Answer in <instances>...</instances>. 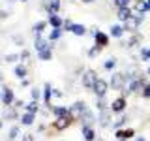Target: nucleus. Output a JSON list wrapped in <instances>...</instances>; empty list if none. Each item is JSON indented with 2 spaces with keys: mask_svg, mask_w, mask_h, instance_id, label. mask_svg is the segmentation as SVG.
I'll list each match as a JSON object with an SVG mask.
<instances>
[{
  "mask_svg": "<svg viewBox=\"0 0 150 141\" xmlns=\"http://www.w3.org/2000/svg\"><path fill=\"white\" fill-rule=\"evenodd\" d=\"M141 41H143V36L135 32V34L131 36L128 41H126V47H135V45H141Z\"/></svg>",
  "mask_w": 150,
  "mask_h": 141,
  "instance_id": "obj_17",
  "label": "nucleus"
},
{
  "mask_svg": "<svg viewBox=\"0 0 150 141\" xmlns=\"http://www.w3.org/2000/svg\"><path fill=\"white\" fill-rule=\"evenodd\" d=\"M51 96H53V87H51L49 83H45V87H43V100H45V103L51 102Z\"/></svg>",
  "mask_w": 150,
  "mask_h": 141,
  "instance_id": "obj_22",
  "label": "nucleus"
},
{
  "mask_svg": "<svg viewBox=\"0 0 150 141\" xmlns=\"http://www.w3.org/2000/svg\"><path fill=\"white\" fill-rule=\"evenodd\" d=\"M38 53H40V60H51V56H53L51 47H47V49H43V51H38Z\"/></svg>",
  "mask_w": 150,
  "mask_h": 141,
  "instance_id": "obj_26",
  "label": "nucleus"
},
{
  "mask_svg": "<svg viewBox=\"0 0 150 141\" xmlns=\"http://www.w3.org/2000/svg\"><path fill=\"white\" fill-rule=\"evenodd\" d=\"M115 66H116V58H109V60L103 62V68H105V70H112Z\"/></svg>",
  "mask_w": 150,
  "mask_h": 141,
  "instance_id": "obj_30",
  "label": "nucleus"
},
{
  "mask_svg": "<svg viewBox=\"0 0 150 141\" xmlns=\"http://www.w3.org/2000/svg\"><path fill=\"white\" fill-rule=\"evenodd\" d=\"M135 141H146V139H144V137H141V135H139V137L135 139Z\"/></svg>",
  "mask_w": 150,
  "mask_h": 141,
  "instance_id": "obj_39",
  "label": "nucleus"
},
{
  "mask_svg": "<svg viewBox=\"0 0 150 141\" xmlns=\"http://www.w3.org/2000/svg\"><path fill=\"white\" fill-rule=\"evenodd\" d=\"M83 2H84V4H90V2H94V0H83Z\"/></svg>",
  "mask_w": 150,
  "mask_h": 141,
  "instance_id": "obj_40",
  "label": "nucleus"
},
{
  "mask_svg": "<svg viewBox=\"0 0 150 141\" xmlns=\"http://www.w3.org/2000/svg\"><path fill=\"white\" fill-rule=\"evenodd\" d=\"M49 25L53 26V28H62L64 26V21H62V17H58V15H51L49 17Z\"/></svg>",
  "mask_w": 150,
  "mask_h": 141,
  "instance_id": "obj_18",
  "label": "nucleus"
},
{
  "mask_svg": "<svg viewBox=\"0 0 150 141\" xmlns=\"http://www.w3.org/2000/svg\"><path fill=\"white\" fill-rule=\"evenodd\" d=\"M128 83H129V77H128V73H124V72H116V73H112V77H111V88L112 90H126L128 88Z\"/></svg>",
  "mask_w": 150,
  "mask_h": 141,
  "instance_id": "obj_2",
  "label": "nucleus"
},
{
  "mask_svg": "<svg viewBox=\"0 0 150 141\" xmlns=\"http://www.w3.org/2000/svg\"><path fill=\"white\" fill-rule=\"evenodd\" d=\"M6 58H8V62H15V60H19V55H8Z\"/></svg>",
  "mask_w": 150,
  "mask_h": 141,
  "instance_id": "obj_36",
  "label": "nucleus"
},
{
  "mask_svg": "<svg viewBox=\"0 0 150 141\" xmlns=\"http://www.w3.org/2000/svg\"><path fill=\"white\" fill-rule=\"evenodd\" d=\"M146 2H148V6H150V0H146Z\"/></svg>",
  "mask_w": 150,
  "mask_h": 141,
  "instance_id": "obj_44",
  "label": "nucleus"
},
{
  "mask_svg": "<svg viewBox=\"0 0 150 141\" xmlns=\"http://www.w3.org/2000/svg\"><path fill=\"white\" fill-rule=\"evenodd\" d=\"M60 9V0H53V2L47 6V11H49V15H56Z\"/></svg>",
  "mask_w": 150,
  "mask_h": 141,
  "instance_id": "obj_20",
  "label": "nucleus"
},
{
  "mask_svg": "<svg viewBox=\"0 0 150 141\" xmlns=\"http://www.w3.org/2000/svg\"><path fill=\"white\" fill-rule=\"evenodd\" d=\"M17 135H19V128H17V126H13V128L9 130V137H11V139H15Z\"/></svg>",
  "mask_w": 150,
  "mask_h": 141,
  "instance_id": "obj_35",
  "label": "nucleus"
},
{
  "mask_svg": "<svg viewBox=\"0 0 150 141\" xmlns=\"http://www.w3.org/2000/svg\"><path fill=\"white\" fill-rule=\"evenodd\" d=\"M109 87H111V85L107 83L105 79L98 77V81L94 83V87H92L94 96H96V98H105V96H107V92H109Z\"/></svg>",
  "mask_w": 150,
  "mask_h": 141,
  "instance_id": "obj_4",
  "label": "nucleus"
},
{
  "mask_svg": "<svg viewBox=\"0 0 150 141\" xmlns=\"http://www.w3.org/2000/svg\"><path fill=\"white\" fill-rule=\"evenodd\" d=\"M100 51H101V47L94 45L92 49H88V56H90V58H92V56H98V55H100Z\"/></svg>",
  "mask_w": 150,
  "mask_h": 141,
  "instance_id": "obj_33",
  "label": "nucleus"
},
{
  "mask_svg": "<svg viewBox=\"0 0 150 141\" xmlns=\"http://www.w3.org/2000/svg\"><path fill=\"white\" fill-rule=\"evenodd\" d=\"M69 32L75 34V36H84V34H86V26H84V25H79V23H73L71 28H69Z\"/></svg>",
  "mask_w": 150,
  "mask_h": 141,
  "instance_id": "obj_15",
  "label": "nucleus"
},
{
  "mask_svg": "<svg viewBox=\"0 0 150 141\" xmlns=\"http://www.w3.org/2000/svg\"><path fill=\"white\" fill-rule=\"evenodd\" d=\"M21 122H23V124H32V122H34V113H25V115H23V119H21Z\"/></svg>",
  "mask_w": 150,
  "mask_h": 141,
  "instance_id": "obj_27",
  "label": "nucleus"
},
{
  "mask_svg": "<svg viewBox=\"0 0 150 141\" xmlns=\"http://www.w3.org/2000/svg\"><path fill=\"white\" fill-rule=\"evenodd\" d=\"M69 111L73 113V117H79V119H81V115L88 111V107H86V103H84V102H75Z\"/></svg>",
  "mask_w": 150,
  "mask_h": 141,
  "instance_id": "obj_9",
  "label": "nucleus"
},
{
  "mask_svg": "<svg viewBox=\"0 0 150 141\" xmlns=\"http://www.w3.org/2000/svg\"><path fill=\"white\" fill-rule=\"evenodd\" d=\"M53 96H62V92L56 90V88H53Z\"/></svg>",
  "mask_w": 150,
  "mask_h": 141,
  "instance_id": "obj_38",
  "label": "nucleus"
},
{
  "mask_svg": "<svg viewBox=\"0 0 150 141\" xmlns=\"http://www.w3.org/2000/svg\"><path fill=\"white\" fill-rule=\"evenodd\" d=\"M0 100H2L4 105H11L13 100H15V98H13V90L11 88H4V90L0 92Z\"/></svg>",
  "mask_w": 150,
  "mask_h": 141,
  "instance_id": "obj_10",
  "label": "nucleus"
},
{
  "mask_svg": "<svg viewBox=\"0 0 150 141\" xmlns=\"http://www.w3.org/2000/svg\"><path fill=\"white\" fill-rule=\"evenodd\" d=\"M83 137H84V141H94L96 139V132H94L92 126H88V124L83 126Z\"/></svg>",
  "mask_w": 150,
  "mask_h": 141,
  "instance_id": "obj_12",
  "label": "nucleus"
},
{
  "mask_svg": "<svg viewBox=\"0 0 150 141\" xmlns=\"http://www.w3.org/2000/svg\"><path fill=\"white\" fill-rule=\"evenodd\" d=\"M146 73H141L139 77L131 79V81L128 83V88L124 90V94L128 96V94H141V90L144 88V85H146Z\"/></svg>",
  "mask_w": 150,
  "mask_h": 141,
  "instance_id": "obj_1",
  "label": "nucleus"
},
{
  "mask_svg": "<svg viewBox=\"0 0 150 141\" xmlns=\"http://www.w3.org/2000/svg\"><path fill=\"white\" fill-rule=\"evenodd\" d=\"M126 107H128V100H126V96H118L115 98L111 103V111L112 113H124Z\"/></svg>",
  "mask_w": 150,
  "mask_h": 141,
  "instance_id": "obj_6",
  "label": "nucleus"
},
{
  "mask_svg": "<svg viewBox=\"0 0 150 141\" xmlns=\"http://www.w3.org/2000/svg\"><path fill=\"white\" fill-rule=\"evenodd\" d=\"M53 113L56 115V119H60V117H68V115H71V111H69L68 107H53Z\"/></svg>",
  "mask_w": 150,
  "mask_h": 141,
  "instance_id": "obj_19",
  "label": "nucleus"
},
{
  "mask_svg": "<svg viewBox=\"0 0 150 141\" xmlns=\"http://www.w3.org/2000/svg\"><path fill=\"white\" fill-rule=\"evenodd\" d=\"M26 111H28V113H34V115H36V111H38V102H36V100L30 102V103L26 105Z\"/></svg>",
  "mask_w": 150,
  "mask_h": 141,
  "instance_id": "obj_31",
  "label": "nucleus"
},
{
  "mask_svg": "<svg viewBox=\"0 0 150 141\" xmlns=\"http://www.w3.org/2000/svg\"><path fill=\"white\" fill-rule=\"evenodd\" d=\"M0 128H2V120H0Z\"/></svg>",
  "mask_w": 150,
  "mask_h": 141,
  "instance_id": "obj_43",
  "label": "nucleus"
},
{
  "mask_svg": "<svg viewBox=\"0 0 150 141\" xmlns=\"http://www.w3.org/2000/svg\"><path fill=\"white\" fill-rule=\"evenodd\" d=\"M131 15H133V9H131L129 6H126V8H118V11H116V17H118L122 23L128 21Z\"/></svg>",
  "mask_w": 150,
  "mask_h": 141,
  "instance_id": "obj_11",
  "label": "nucleus"
},
{
  "mask_svg": "<svg viewBox=\"0 0 150 141\" xmlns=\"http://www.w3.org/2000/svg\"><path fill=\"white\" fill-rule=\"evenodd\" d=\"M21 141H34V137H32L30 134H25V135H23V139H21Z\"/></svg>",
  "mask_w": 150,
  "mask_h": 141,
  "instance_id": "obj_37",
  "label": "nucleus"
},
{
  "mask_svg": "<svg viewBox=\"0 0 150 141\" xmlns=\"http://www.w3.org/2000/svg\"><path fill=\"white\" fill-rule=\"evenodd\" d=\"M13 73H15V77H19V79H25L26 77V68L21 66V64H17L15 68H13Z\"/></svg>",
  "mask_w": 150,
  "mask_h": 141,
  "instance_id": "obj_21",
  "label": "nucleus"
},
{
  "mask_svg": "<svg viewBox=\"0 0 150 141\" xmlns=\"http://www.w3.org/2000/svg\"><path fill=\"white\" fill-rule=\"evenodd\" d=\"M146 75H150V66H148V70H146Z\"/></svg>",
  "mask_w": 150,
  "mask_h": 141,
  "instance_id": "obj_41",
  "label": "nucleus"
},
{
  "mask_svg": "<svg viewBox=\"0 0 150 141\" xmlns=\"http://www.w3.org/2000/svg\"><path fill=\"white\" fill-rule=\"evenodd\" d=\"M45 28H47V21H40V23H36V25H34V28H32V30H34V32H36V34H38V36H40V34H41V32H43V30H45Z\"/></svg>",
  "mask_w": 150,
  "mask_h": 141,
  "instance_id": "obj_25",
  "label": "nucleus"
},
{
  "mask_svg": "<svg viewBox=\"0 0 150 141\" xmlns=\"http://www.w3.org/2000/svg\"><path fill=\"white\" fill-rule=\"evenodd\" d=\"M98 81V73H96V70H86L83 75V87L84 88H90L92 90V87H94V83Z\"/></svg>",
  "mask_w": 150,
  "mask_h": 141,
  "instance_id": "obj_5",
  "label": "nucleus"
},
{
  "mask_svg": "<svg viewBox=\"0 0 150 141\" xmlns=\"http://www.w3.org/2000/svg\"><path fill=\"white\" fill-rule=\"evenodd\" d=\"M2 79H4V77H2V73H0V81H2Z\"/></svg>",
  "mask_w": 150,
  "mask_h": 141,
  "instance_id": "obj_42",
  "label": "nucleus"
},
{
  "mask_svg": "<svg viewBox=\"0 0 150 141\" xmlns=\"http://www.w3.org/2000/svg\"><path fill=\"white\" fill-rule=\"evenodd\" d=\"M21 2H25V0H21Z\"/></svg>",
  "mask_w": 150,
  "mask_h": 141,
  "instance_id": "obj_45",
  "label": "nucleus"
},
{
  "mask_svg": "<svg viewBox=\"0 0 150 141\" xmlns=\"http://www.w3.org/2000/svg\"><path fill=\"white\" fill-rule=\"evenodd\" d=\"M60 36H62V28H54V30L49 34V40H51V41H54V40H58Z\"/></svg>",
  "mask_w": 150,
  "mask_h": 141,
  "instance_id": "obj_29",
  "label": "nucleus"
},
{
  "mask_svg": "<svg viewBox=\"0 0 150 141\" xmlns=\"http://www.w3.org/2000/svg\"><path fill=\"white\" fill-rule=\"evenodd\" d=\"M94 45L105 49V47L109 45V36H107L105 32H101V30H96L94 32Z\"/></svg>",
  "mask_w": 150,
  "mask_h": 141,
  "instance_id": "obj_7",
  "label": "nucleus"
},
{
  "mask_svg": "<svg viewBox=\"0 0 150 141\" xmlns=\"http://www.w3.org/2000/svg\"><path fill=\"white\" fill-rule=\"evenodd\" d=\"M116 139H122V141H128V139H131L135 135V130L133 128H118L116 130Z\"/></svg>",
  "mask_w": 150,
  "mask_h": 141,
  "instance_id": "obj_8",
  "label": "nucleus"
},
{
  "mask_svg": "<svg viewBox=\"0 0 150 141\" xmlns=\"http://www.w3.org/2000/svg\"><path fill=\"white\" fill-rule=\"evenodd\" d=\"M141 98H144V100H150V81L144 85V88L141 90Z\"/></svg>",
  "mask_w": 150,
  "mask_h": 141,
  "instance_id": "obj_28",
  "label": "nucleus"
},
{
  "mask_svg": "<svg viewBox=\"0 0 150 141\" xmlns=\"http://www.w3.org/2000/svg\"><path fill=\"white\" fill-rule=\"evenodd\" d=\"M126 120H128V117H126V115H122V117H120V119L116 120V122H115L112 126H115V128L118 130V128H122V126H124V122H126Z\"/></svg>",
  "mask_w": 150,
  "mask_h": 141,
  "instance_id": "obj_32",
  "label": "nucleus"
},
{
  "mask_svg": "<svg viewBox=\"0 0 150 141\" xmlns=\"http://www.w3.org/2000/svg\"><path fill=\"white\" fill-rule=\"evenodd\" d=\"M47 47H51L49 43H47V40H43L41 36H38L36 38V49L38 51H43V49H47Z\"/></svg>",
  "mask_w": 150,
  "mask_h": 141,
  "instance_id": "obj_23",
  "label": "nucleus"
},
{
  "mask_svg": "<svg viewBox=\"0 0 150 141\" xmlns=\"http://www.w3.org/2000/svg\"><path fill=\"white\" fill-rule=\"evenodd\" d=\"M143 21H144V15H143V13H139V15H131L128 21H124V23H122V26H124L126 32L135 34V32L139 30V26H141V23H143Z\"/></svg>",
  "mask_w": 150,
  "mask_h": 141,
  "instance_id": "obj_3",
  "label": "nucleus"
},
{
  "mask_svg": "<svg viewBox=\"0 0 150 141\" xmlns=\"http://www.w3.org/2000/svg\"><path fill=\"white\" fill-rule=\"evenodd\" d=\"M124 32H126V30H124V26H122V25H112L109 34H111L112 38H118V40H120V38L124 36Z\"/></svg>",
  "mask_w": 150,
  "mask_h": 141,
  "instance_id": "obj_16",
  "label": "nucleus"
},
{
  "mask_svg": "<svg viewBox=\"0 0 150 141\" xmlns=\"http://www.w3.org/2000/svg\"><path fill=\"white\" fill-rule=\"evenodd\" d=\"M135 11L137 13H146V11H150V6H148V2L146 0H135Z\"/></svg>",
  "mask_w": 150,
  "mask_h": 141,
  "instance_id": "obj_13",
  "label": "nucleus"
},
{
  "mask_svg": "<svg viewBox=\"0 0 150 141\" xmlns=\"http://www.w3.org/2000/svg\"><path fill=\"white\" fill-rule=\"evenodd\" d=\"M129 4H131V0H115L116 8H126V6H129Z\"/></svg>",
  "mask_w": 150,
  "mask_h": 141,
  "instance_id": "obj_34",
  "label": "nucleus"
},
{
  "mask_svg": "<svg viewBox=\"0 0 150 141\" xmlns=\"http://www.w3.org/2000/svg\"><path fill=\"white\" fill-rule=\"evenodd\" d=\"M111 107L109 109H103L101 113H100V122H101V126H109L111 124Z\"/></svg>",
  "mask_w": 150,
  "mask_h": 141,
  "instance_id": "obj_14",
  "label": "nucleus"
},
{
  "mask_svg": "<svg viewBox=\"0 0 150 141\" xmlns=\"http://www.w3.org/2000/svg\"><path fill=\"white\" fill-rule=\"evenodd\" d=\"M139 56H141V60H143V62H148V60H150V47H141Z\"/></svg>",
  "mask_w": 150,
  "mask_h": 141,
  "instance_id": "obj_24",
  "label": "nucleus"
}]
</instances>
